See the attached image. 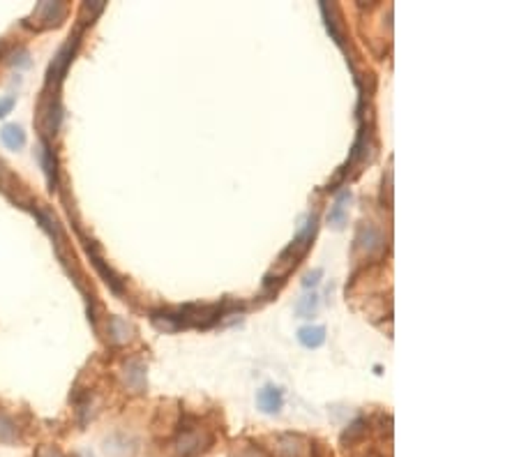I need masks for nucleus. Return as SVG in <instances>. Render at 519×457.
I'll use <instances>...</instances> for the list:
<instances>
[{
    "instance_id": "5701e85b",
    "label": "nucleus",
    "mask_w": 519,
    "mask_h": 457,
    "mask_svg": "<svg viewBox=\"0 0 519 457\" xmlns=\"http://www.w3.org/2000/svg\"><path fill=\"white\" fill-rule=\"evenodd\" d=\"M102 10H104V0H95V3H86L84 5V12L91 14V24H93V19L98 17Z\"/></svg>"
},
{
    "instance_id": "393cba45",
    "label": "nucleus",
    "mask_w": 519,
    "mask_h": 457,
    "mask_svg": "<svg viewBox=\"0 0 519 457\" xmlns=\"http://www.w3.org/2000/svg\"><path fill=\"white\" fill-rule=\"evenodd\" d=\"M35 457H63V453L58 451L56 446H42L40 451H37Z\"/></svg>"
},
{
    "instance_id": "20e7f679",
    "label": "nucleus",
    "mask_w": 519,
    "mask_h": 457,
    "mask_svg": "<svg viewBox=\"0 0 519 457\" xmlns=\"http://www.w3.org/2000/svg\"><path fill=\"white\" fill-rule=\"evenodd\" d=\"M84 247H86V252H88V256H91V261H93V266L98 268V272L102 275V279L104 282L109 284V289L114 291V293H121L125 291V286H123V279L116 275L114 270H111L107 263H104V259H102V252H100V247H98V242L95 240H88V238H84Z\"/></svg>"
},
{
    "instance_id": "aec40b11",
    "label": "nucleus",
    "mask_w": 519,
    "mask_h": 457,
    "mask_svg": "<svg viewBox=\"0 0 519 457\" xmlns=\"http://www.w3.org/2000/svg\"><path fill=\"white\" fill-rule=\"evenodd\" d=\"M381 203L385 208H392V169L388 166V171L383 176V185H381Z\"/></svg>"
},
{
    "instance_id": "4be33fe9",
    "label": "nucleus",
    "mask_w": 519,
    "mask_h": 457,
    "mask_svg": "<svg viewBox=\"0 0 519 457\" xmlns=\"http://www.w3.org/2000/svg\"><path fill=\"white\" fill-rule=\"evenodd\" d=\"M231 457H268L265 455L261 448H256V446H242L238 453H233Z\"/></svg>"
},
{
    "instance_id": "b1692460",
    "label": "nucleus",
    "mask_w": 519,
    "mask_h": 457,
    "mask_svg": "<svg viewBox=\"0 0 519 457\" xmlns=\"http://www.w3.org/2000/svg\"><path fill=\"white\" fill-rule=\"evenodd\" d=\"M323 277V270L321 268H316L314 272H309V275H305V279H302V286L305 289H309V286H316L318 284V279Z\"/></svg>"
},
{
    "instance_id": "6ab92c4d",
    "label": "nucleus",
    "mask_w": 519,
    "mask_h": 457,
    "mask_svg": "<svg viewBox=\"0 0 519 457\" xmlns=\"http://www.w3.org/2000/svg\"><path fill=\"white\" fill-rule=\"evenodd\" d=\"M318 309V296L316 293H311V296H302L298 300V305H295V314L300 316V319H309V316H314Z\"/></svg>"
},
{
    "instance_id": "4468645a",
    "label": "nucleus",
    "mask_w": 519,
    "mask_h": 457,
    "mask_svg": "<svg viewBox=\"0 0 519 457\" xmlns=\"http://www.w3.org/2000/svg\"><path fill=\"white\" fill-rule=\"evenodd\" d=\"M321 12H323V19H325V28H328V33L332 35V40H335L339 47H344V35H342V31H339V21H337V7L321 3Z\"/></svg>"
},
{
    "instance_id": "423d86ee",
    "label": "nucleus",
    "mask_w": 519,
    "mask_h": 457,
    "mask_svg": "<svg viewBox=\"0 0 519 457\" xmlns=\"http://www.w3.org/2000/svg\"><path fill=\"white\" fill-rule=\"evenodd\" d=\"M58 125H61V104H58V98H49L42 100L40 104V127L47 134H56Z\"/></svg>"
},
{
    "instance_id": "ddd939ff",
    "label": "nucleus",
    "mask_w": 519,
    "mask_h": 457,
    "mask_svg": "<svg viewBox=\"0 0 519 457\" xmlns=\"http://www.w3.org/2000/svg\"><path fill=\"white\" fill-rule=\"evenodd\" d=\"M134 335V328L130 326L127 321L121 319V316H111L109 319V337L114 344H127Z\"/></svg>"
},
{
    "instance_id": "2eb2a0df",
    "label": "nucleus",
    "mask_w": 519,
    "mask_h": 457,
    "mask_svg": "<svg viewBox=\"0 0 519 457\" xmlns=\"http://www.w3.org/2000/svg\"><path fill=\"white\" fill-rule=\"evenodd\" d=\"M298 340L307 349H318L325 342V328L323 326H305L298 330Z\"/></svg>"
},
{
    "instance_id": "cd10ccee",
    "label": "nucleus",
    "mask_w": 519,
    "mask_h": 457,
    "mask_svg": "<svg viewBox=\"0 0 519 457\" xmlns=\"http://www.w3.org/2000/svg\"><path fill=\"white\" fill-rule=\"evenodd\" d=\"M369 457H379V455H369Z\"/></svg>"
},
{
    "instance_id": "7ed1b4c3",
    "label": "nucleus",
    "mask_w": 519,
    "mask_h": 457,
    "mask_svg": "<svg viewBox=\"0 0 519 457\" xmlns=\"http://www.w3.org/2000/svg\"><path fill=\"white\" fill-rule=\"evenodd\" d=\"M68 17V5L65 3H40L35 7L33 17L28 19V26H35L37 31H47V28L61 26L63 19Z\"/></svg>"
},
{
    "instance_id": "bb28decb",
    "label": "nucleus",
    "mask_w": 519,
    "mask_h": 457,
    "mask_svg": "<svg viewBox=\"0 0 519 457\" xmlns=\"http://www.w3.org/2000/svg\"><path fill=\"white\" fill-rule=\"evenodd\" d=\"M74 457H93V455H91V453H77Z\"/></svg>"
},
{
    "instance_id": "9d476101",
    "label": "nucleus",
    "mask_w": 519,
    "mask_h": 457,
    "mask_svg": "<svg viewBox=\"0 0 519 457\" xmlns=\"http://www.w3.org/2000/svg\"><path fill=\"white\" fill-rule=\"evenodd\" d=\"M256 404H258V409H261L263 414L275 416V414H279V411H281L284 397H281V390H279V388H275V386H265V388L258 390Z\"/></svg>"
},
{
    "instance_id": "a211bd4d",
    "label": "nucleus",
    "mask_w": 519,
    "mask_h": 457,
    "mask_svg": "<svg viewBox=\"0 0 519 457\" xmlns=\"http://www.w3.org/2000/svg\"><path fill=\"white\" fill-rule=\"evenodd\" d=\"M17 437H19L17 423L10 416L0 414V444H14Z\"/></svg>"
},
{
    "instance_id": "6e6552de",
    "label": "nucleus",
    "mask_w": 519,
    "mask_h": 457,
    "mask_svg": "<svg viewBox=\"0 0 519 457\" xmlns=\"http://www.w3.org/2000/svg\"><path fill=\"white\" fill-rule=\"evenodd\" d=\"M309 441L300 434H279L277 437V455L279 457H305Z\"/></svg>"
},
{
    "instance_id": "f257e3e1",
    "label": "nucleus",
    "mask_w": 519,
    "mask_h": 457,
    "mask_svg": "<svg viewBox=\"0 0 519 457\" xmlns=\"http://www.w3.org/2000/svg\"><path fill=\"white\" fill-rule=\"evenodd\" d=\"M210 444H212V434L206 430L199 432L194 427V430H189V432L178 434V439L173 441V453L176 457H192V455L208 451Z\"/></svg>"
},
{
    "instance_id": "412c9836",
    "label": "nucleus",
    "mask_w": 519,
    "mask_h": 457,
    "mask_svg": "<svg viewBox=\"0 0 519 457\" xmlns=\"http://www.w3.org/2000/svg\"><path fill=\"white\" fill-rule=\"evenodd\" d=\"M7 63L14 65V68H26V65L31 63V61H28V51L26 49H19L17 54H12L10 58H7Z\"/></svg>"
},
{
    "instance_id": "1a4fd4ad",
    "label": "nucleus",
    "mask_w": 519,
    "mask_h": 457,
    "mask_svg": "<svg viewBox=\"0 0 519 457\" xmlns=\"http://www.w3.org/2000/svg\"><path fill=\"white\" fill-rule=\"evenodd\" d=\"M316 226H318V217L316 215H309L307 224L300 228L298 235H295V240L291 242V245H288V247L293 249V254L298 256V259H302V256L309 252L311 240H314V235H316Z\"/></svg>"
},
{
    "instance_id": "0eeeda50",
    "label": "nucleus",
    "mask_w": 519,
    "mask_h": 457,
    "mask_svg": "<svg viewBox=\"0 0 519 457\" xmlns=\"http://www.w3.org/2000/svg\"><path fill=\"white\" fill-rule=\"evenodd\" d=\"M35 155H37V160H40L42 169H44V176H47L49 189L54 192L56 189V183H58V162H56V153L51 150V146L47 144V139H42V141H40Z\"/></svg>"
},
{
    "instance_id": "9b49d317",
    "label": "nucleus",
    "mask_w": 519,
    "mask_h": 457,
    "mask_svg": "<svg viewBox=\"0 0 519 457\" xmlns=\"http://www.w3.org/2000/svg\"><path fill=\"white\" fill-rule=\"evenodd\" d=\"M123 381H125V386L132 388L134 393H144L146 390V367L141 365L139 360H130V363L123 367Z\"/></svg>"
},
{
    "instance_id": "dca6fc26",
    "label": "nucleus",
    "mask_w": 519,
    "mask_h": 457,
    "mask_svg": "<svg viewBox=\"0 0 519 457\" xmlns=\"http://www.w3.org/2000/svg\"><path fill=\"white\" fill-rule=\"evenodd\" d=\"M346 199H351V194L348 192H344V194H339L337 196V201H335V206L330 208V215H328V224L332 226V228H344V224H346Z\"/></svg>"
},
{
    "instance_id": "a878e982",
    "label": "nucleus",
    "mask_w": 519,
    "mask_h": 457,
    "mask_svg": "<svg viewBox=\"0 0 519 457\" xmlns=\"http://www.w3.org/2000/svg\"><path fill=\"white\" fill-rule=\"evenodd\" d=\"M14 109V98H3L0 100V118H5Z\"/></svg>"
},
{
    "instance_id": "39448f33",
    "label": "nucleus",
    "mask_w": 519,
    "mask_h": 457,
    "mask_svg": "<svg viewBox=\"0 0 519 457\" xmlns=\"http://www.w3.org/2000/svg\"><path fill=\"white\" fill-rule=\"evenodd\" d=\"M77 47H79V33H74L72 38L61 47V51L56 54L54 63H51V68H49V86L51 84H58V81L65 77V72H68V68H70L72 56H74V51H77Z\"/></svg>"
},
{
    "instance_id": "f8f14e48",
    "label": "nucleus",
    "mask_w": 519,
    "mask_h": 457,
    "mask_svg": "<svg viewBox=\"0 0 519 457\" xmlns=\"http://www.w3.org/2000/svg\"><path fill=\"white\" fill-rule=\"evenodd\" d=\"M0 141H3L10 150H21L26 146V132L17 123L3 125V130H0Z\"/></svg>"
},
{
    "instance_id": "f03ea898",
    "label": "nucleus",
    "mask_w": 519,
    "mask_h": 457,
    "mask_svg": "<svg viewBox=\"0 0 519 457\" xmlns=\"http://www.w3.org/2000/svg\"><path fill=\"white\" fill-rule=\"evenodd\" d=\"M383 247H385V238L383 233L376 228L374 224L369 222H362L358 226V231H355V238H353V252H362L365 256H374V254H383Z\"/></svg>"
},
{
    "instance_id": "f3484780",
    "label": "nucleus",
    "mask_w": 519,
    "mask_h": 457,
    "mask_svg": "<svg viewBox=\"0 0 519 457\" xmlns=\"http://www.w3.org/2000/svg\"><path fill=\"white\" fill-rule=\"evenodd\" d=\"M367 434V420L365 418H355L351 425H348V430L342 434V446H351L355 444L358 439H362Z\"/></svg>"
}]
</instances>
